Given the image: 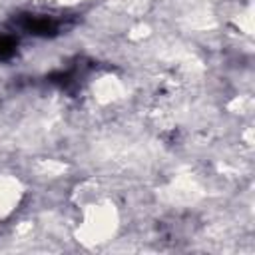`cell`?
Segmentation results:
<instances>
[{"instance_id": "6da1fadb", "label": "cell", "mask_w": 255, "mask_h": 255, "mask_svg": "<svg viewBox=\"0 0 255 255\" xmlns=\"http://www.w3.org/2000/svg\"><path fill=\"white\" fill-rule=\"evenodd\" d=\"M16 28H20L26 34L32 36H42V38H52L56 34H60L62 30V20L56 16H48V14H20L14 20Z\"/></svg>"}, {"instance_id": "7a4b0ae2", "label": "cell", "mask_w": 255, "mask_h": 255, "mask_svg": "<svg viewBox=\"0 0 255 255\" xmlns=\"http://www.w3.org/2000/svg\"><path fill=\"white\" fill-rule=\"evenodd\" d=\"M18 48V40L10 34H0V62L10 60L16 54Z\"/></svg>"}]
</instances>
